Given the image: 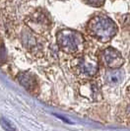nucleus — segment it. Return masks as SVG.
<instances>
[{"mask_svg": "<svg viewBox=\"0 0 130 131\" xmlns=\"http://www.w3.org/2000/svg\"><path fill=\"white\" fill-rule=\"evenodd\" d=\"M124 78V72L120 68H115V69H110L105 73V82L110 85H117L120 82H122Z\"/></svg>", "mask_w": 130, "mask_h": 131, "instance_id": "nucleus-8", "label": "nucleus"}, {"mask_svg": "<svg viewBox=\"0 0 130 131\" xmlns=\"http://www.w3.org/2000/svg\"><path fill=\"white\" fill-rule=\"evenodd\" d=\"M26 25L35 34H44L50 30L51 19L46 11L39 9L27 17Z\"/></svg>", "mask_w": 130, "mask_h": 131, "instance_id": "nucleus-3", "label": "nucleus"}, {"mask_svg": "<svg viewBox=\"0 0 130 131\" xmlns=\"http://www.w3.org/2000/svg\"><path fill=\"white\" fill-rule=\"evenodd\" d=\"M56 116L58 118H60V119H62V120H64L65 122H67V123H71V121L69 120V119H67V118H65L64 116H61V115H58V114H55Z\"/></svg>", "mask_w": 130, "mask_h": 131, "instance_id": "nucleus-12", "label": "nucleus"}, {"mask_svg": "<svg viewBox=\"0 0 130 131\" xmlns=\"http://www.w3.org/2000/svg\"><path fill=\"white\" fill-rule=\"evenodd\" d=\"M58 47L67 54L78 55L84 51L86 40L84 36L79 32L70 29L60 30L56 34Z\"/></svg>", "mask_w": 130, "mask_h": 131, "instance_id": "nucleus-2", "label": "nucleus"}, {"mask_svg": "<svg viewBox=\"0 0 130 131\" xmlns=\"http://www.w3.org/2000/svg\"><path fill=\"white\" fill-rule=\"evenodd\" d=\"M17 79H18L20 84L25 89H27L29 92L35 94V95L39 92V81L34 74L29 72L20 73L17 76Z\"/></svg>", "mask_w": 130, "mask_h": 131, "instance_id": "nucleus-6", "label": "nucleus"}, {"mask_svg": "<svg viewBox=\"0 0 130 131\" xmlns=\"http://www.w3.org/2000/svg\"><path fill=\"white\" fill-rule=\"evenodd\" d=\"M127 93H128V95L130 96V86L128 87V88H127Z\"/></svg>", "mask_w": 130, "mask_h": 131, "instance_id": "nucleus-13", "label": "nucleus"}, {"mask_svg": "<svg viewBox=\"0 0 130 131\" xmlns=\"http://www.w3.org/2000/svg\"><path fill=\"white\" fill-rule=\"evenodd\" d=\"M74 68L80 76L94 77L99 71V63L91 55H84L77 58Z\"/></svg>", "mask_w": 130, "mask_h": 131, "instance_id": "nucleus-4", "label": "nucleus"}, {"mask_svg": "<svg viewBox=\"0 0 130 131\" xmlns=\"http://www.w3.org/2000/svg\"><path fill=\"white\" fill-rule=\"evenodd\" d=\"M0 124L4 128L5 131H16L15 126H14L8 119H6V118H4V117L1 118V119H0Z\"/></svg>", "mask_w": 130, "mask_h": 131, "instance_id": "nucleus-9", "label": "nucleus"}, {"mask_svg": "<svg viewBox=\"0 0 130 131\" xmlns=\"http://www.w3.org/2000/svg\"><path fill=\"white\" fill-rule=\"evenodd\" d=\"M87 33L100 42L106 43L116 36L118 27L109 16L102 13L94 15L86 26Z\"/></svg>", "mask_w": 130, "mask_h": 131, "instance_id": "nucleus-1", "label": "nucleus"}, {"mask_svg": "<svg viewBox=\"0 0 130 131\" xmlns=\"http://www.w3.org/2000/svg\"><path fill=\"white\" fill-rule=\"evenodd\" d=\"M100 61L104 67L110 69L120 68L124 63L121 53L113 47H106L104 49L100 54Z\"/></svg>", "mask_w": 130, "mask_h": 131, "instance_id": "nucleus-5", "label": "nucleus"}, {"mask_svg": "<svg viewBox=\"0 0 130 131\" xmlns=\"http://www.w3.org/2000/svg\"><path fill=\"white\" fill-rule=\"evenodd\" d=\"M22 42L31 51L39 50V47H40L38 38L36 37L35 33L32 32L30 29L23 31V33H22Z\"/></svg>", "mask_w": 130, "mask_h": 131, "instance_id": "nucleus-7", "label": "nucleus"}, {"mask_svg": "<svg viewBox=\"0 0 130 131\" xmlns=\"http://www.w3.org/2000/svg\"><path fill=\"white\" fill-rule=\"evenodd\" d=\"M120 24L124 30H126L127 32L130 33V14L124 15L120 20Z\"/></svg>", "mask_w": 130, "mask_h": 131, "instance_id": "nucleus-10", "label": "nucleus"}, {"mask_svg": "<svg viewBox=\"0 0 130 131\" xmlns=\"http://www.w3.org/2000/svg\"><path fill=\"white\" fill-rule=\"evenodd\" d=\"M86 4L93 7H101L103 6L105 2V0H83Z\"/></svg>", "mask_w": 130, "mask_h": 131, "instance_id": "nucleus-11", "label": "nucleus"}]
</instances>
